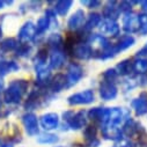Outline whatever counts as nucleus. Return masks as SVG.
Segmentation results:
<instances>
[{
	"label": "nucleus",
	"instance_id": "nucleus-1",
	"mask_svg": "<svg viewBox=\"0 0 147 147\" xmlns=\"http://www.w3.org/2000/svg\"><path fill=\"white\" fill-rule=\"evenodd\" d=\"M29 82L27 80H14L4 93V100L8 104H19L27 93Z\"/></svg>",
	"mask_w": 147,
	"mask_h": 147
},
{
	"label": "nucleus",
	"instance_id": "nucleus-2",
	"mask_svg": "<svg viewBox=\"0 0 147 147\" xmlns=\"http://www.w3.org/2000/svg\"><path fill=\"white\" fill-rule=\"evenodd\" d=\"M64 121L67 123V125L72 130H79L82 129L86 125L87 118H86V111L80 110L78 113H73V111H66L63 114Z\"/></svg>",
	"mask_w": 147,
	"mask_h": 147
},
{
	"label": "nucleus",
	"instance_id": "nucleus-3",
	"mask_svg": "<svg viewBox=\"0 0 147 147\" xmlns=\"http://www.w3.org/2000/svg\"><path fill=\"white\" fill-rule=\"evenodd\" d=\"M92 49L93 52V57L95 58H100V56L111 45L109 43V41L102 35H94L89 38V44H88Z\"/></svg>",
	"mask_w": 147,
	"mask_h": 147
},
{
	"label": "nucleus",
	"instance_id": "nucleus-4",
	"mask_svg": "<svg viewBox=\"0 0 147 147\" xmlns=\"http://www.w3.org/2000/svg\"><path fill=\"white\" fill-rule=\"evenodd\" d=\"M95 96L93 90L90 89H86L84 92H79L71 95L67 98V102L69 105H80V104H89L94 101Z\"/></svg>",
	"mask_w": 147,
	"mask_h": 147
},
{
	"label": "nucleus",
	"instance_id": "nucleus-5",
	"mask_svg": "<svg viewBox=\"0 0 147 147\" xmlns=\"http://www.w3.org/2000/svg\"><path fill=\"white\" fill-rule=\"evenodd\" d=\"M84 76V69L82 67L77 64V63H72L69 64L68 68H67V76H66V80H67V86L66 87H72L79 82V80L82 78Z\"/></svg>",
	"mask_w": 147,
	"mask_h": 147
},
{
	"label": "nucleus",
	"instance_id": "nucleus-6",
	"mask_svg": "<svg viewBox=\"0 0 147 147\" xmlns=\"http://www.w3.org/2000/svg\"><path fill=\"white\" fill-rule=\"evenodd\" d=\"M100 96L102 100L104 101H110V100H114L116 98L117 94H118V89L115 85V82L113 81H107L103 80L100 85Z\"/></svg>",
	"mask_w": 147,
	"mask_h": 147
},
{
	"label": "nucleus",
	"instance_id": "nucleus-7",
	"mask_svg": "<svg viewBox=\"0 0 147 147\" xmlns=\"http://www.w3.org/2000/svg\"><path fill=\"white\" fill-rule=\"evenodd\" d=\"M36 35H37V32H36V26L31 21H28L22 26V28L19 31V40L22 44H26V43L31 42L36 37Z\"/></svg>",
	"mask_w": 147,
	"mask_h": 147
},
{
	"label": "nucleus",
	"instance_id": "nucleus-8",
	"mask_svg": "<svg viewBox=\"0 0 147 147\" xmlns=\"http://www.w3.org/2000/svg\"><path fill=\"white\" fill-rule=\"evenodd\" d=\"M36 69V85L40 87H45L51 81V72L50 68L45 65H37L35 66Z\"/></svg>",
	"mask_w": 147,
	"mask_h": 147
},
{
	"label": "nucleus",
	"instance_id": "nucleus-9",
	"mask_svg": "<svg viewBox=\"0 0 147 147\" xmlns=\"http://www.w3.org/2000/svg\"><path fill=\"white\" fill-rule=\"evenodd\" d=\"M123 29L129 34L139 32L140 30V22L137 14L127 13L123 18Z\"/></svg>",
	"mask_w": 147,
	"mask_h": 147
},
{
	"label": "nucleus",
	"instance_id": "nucleus-10",
	"mask_svg": "<svg viewBox=\"0 0 147 147\" xmlns=\"http://www.w3.org/2000/svg\"><path fill=\"white\" fill-rule=\"evenodd\" d=\"M22 122H23L26 132L29 136H36L38 133V121H37V117H36L35 114L28 113V114L23 115Z\"/></svg>",
	"mask_w": 147,
	"mask_h": 147
},
{
	"label": "nucleus",
	"instance_id": "nucleus-11",
	"mask_svg": "<svg viewBox=\"0 0 147 147\" xmlns=\"http://www.w3.org/2000/svg\"><path fill=\"white\" fill-rule=\"evenodd\" d=\"M102 136L108 140L119 141V140H122V136H123L122 127L107 123V124H104L102 126Z\"/></svg>",
	"mask_w": 147,
	"mask_h": 147
},
{
	"label": "nucleus",
	"instance_id": "nucleus-12",
	"mask_svg": "<svg viewBox=\"0 0 147 147\" xmlns=\"http://www.w3.org/2000/svg\"><path fill=\"white\" fill-rule=\"evenodd\" d=\"M137 116H144L147 114V93L141 92L140 95L134 98L131 103Z\"/></svg>",
	"mask_w": 147,
	"mask_h": 147
},
{
	"label": "nucleus",
	"instance_id": "nucleus-13",
	"mask_svg": "<svg viewBox=\"0 0 147 147\" xmlns=\"http://www.w3.org/2000/svg\"><path fill=\"white\" fill-rule=\"evenodd\" d=\"M85 12L82 9H78L77 12H74L68 19L67 21V26L71 30H74V31H78L80 28L84 27L85 24Z\"/></svg>",
	"mask_w": 147,
	"mask_h": 147
},
{
	"label": "nucleus",
	"instance_id": "nucleus-14",
	"mask_svg": "<svg viewBox=\"0 0 147 147\" xmlns=\"http://www.w3.org/2000/svg\"><path fill=\"white\" fill-rule=\"evenodd\" d=\"M102 14L105 18V20L116 21L121 15V11L117 5V1H108L105 4V6L103 7Z\"/></svg>",
	"mask_w": 147,
	"mask_h": 147
},
{
	"label": "nucleus",
	"instance_id": "nucleus-15",
	"mask_svg": "<svg viewBox=\"0 0 147 147\" xmlns=\"http://www.w3.org/2000/svg\"><path fill=\"white\" fill-rule=\"evenodd\" d=\"M71 55L73 57L78 58V59H81V60H87V59H89V58L93 57L92 49L86 43H79V44H77L74 48H73Z\"/></svg>",
	"mask_w": 147,
	"mask_h": 147
},
{
	"label": "nucleus",
	"instance_id": "nucleus-16",
	"mask_svg": "<svg viewBox=\"0 0 147 147\" xmlns=\"http://www.w3.org/2000/svg\"><path fill=\"white\" fill-rule=\"evenodd\" d=\"M119 26L116 21H111V20H104L102 23H100V31L103 35H108V36H113L116 37L119 34Z\"/></svg>",
	"mask_w": 147,
	"mask_h": 147
},
{
	"label": "nucleus",
	"instance_id": "nucleus-17",
	"mask_svg": "<svg viewBox=\"0 0 147 147\" xmlns=\"http://www.w3.org/2000/svg\"><path fill=\"white\" fill-rule=\"evenodd\" d=\"M41 125L45 131H51L58 127L59 125V117L55 113L45 114L41 117Z\"/></svg>",
	"mask_w": 147,
	"mask_h": 147
},
{
	"label": "nucleus",
	"instance_id": "nucleus-18",
	"mask_svg": "<svg viewBox=\"0 0 147 147\" xmlns=\"http://www.w3.org/2000/svg\"><path fill=\"white\" fill-rule=\"evenodd\" d=\"M88 117L103 125L109 117V108H93L88 111Z\"/></svg>",
	"mask_w": 147,
	"mask_h": 147
},
{
	"label": "nucleus",
	"instance_id": "nucleus-19",
	"mask_svg": "<svg viewBox=\"0 0 147 147\" xmlns=\"http://www.w3.org/2000/svg\"><path fill=\"white\" fill-rule=\"evenodd\" d=\"M84 136H85L88 147H97L100 145V140H97V138H96V136H97L96 126H94V125L86 126L85 131H84Z\"/></svg>",
	"mask_w": 147,
	"mask_h": 147
},
{
	"label": "nucleus",
	"instance_id": "nucleus-20",
	"mask_svg": "<svg viewBox=\"0 0 147 147\" xmlns=\"http://www.w3.org/2000/svg\"><path fill=\"white\" fill-rule=\"evenodd\" d=\"M134 42H136V40H134L133 36H131V35H124V36H122V37L118 40V42L116 44H114V51H115V53L117 55L118 52L129 49L130 47H132L134 44Z\"/></svg>",
	"mask_w": 147,
	"mask_h": 147
},
{
	"label": "nucleus",
	"instance_id": "nucleus-21",
	"mask_svg": "<svg viewBox=\"0 0 147 147\" xmlns=\"http://www.w3.org/2000/svg\"><path fill=\"white\" fill-rule=\"evenodd\" d=\"M49 86H50L51 90L55 92V93H58V92L63 90V89L67 86L66 77H65L64 74H61V73H58V74H56V76L51 79Z\"/></svg>",
	"mask_w": 147,
	"mask_h": 147
},
{
	"label": "nucleus",
	"instance_id": "nucleus-22",
	"mask_svg": "<svg viewBox=\"0 0 147 147\" xmlns=\"http://www.w3.org/2000/svg\"><path fill=\"white\" fill-rule=\"evenodd\" d=\"M65 64V55L61 51H53L50 56V67L53 69H59Z\"/></svg>",
	"mask_w": 147,
	"mask_h": 147
},
{
	"label": "nucleus",
	"instance_id": "nucleus-23",
	"mask_svg": "<svg viewBox=\"0 0 147 147\" xmlns=\"http://www.w3.org/2000/svg\"><path fill=\"white\" fill-rule=\"evenodd\" d=\"M101 23V15L97 13H92L89 14L87 21L85 22L84 27H82V31L85 32H89L90 30H93L95 27H97Z\"/></svg>",
	"mask_w": 147,
	"mask_h": 147
},
{
	"label": "nucleus",
	"instance_id": "nucleus-24",
	"mask_svg": "<svg viewBox=\"0 0 147 147\" xmlns=\"http://www.w3.org/2000/svg\"><path fill=\"white\" fill-rule=\"evenodd\" d=\"M122 132H123V134H125L126 137H132V136H134L136 133H139V124H138L136 121L129 118V119L124 123V125H123V127H122Z\"/></svg>",
	"mask_w": 147,
	"mask_h": 147
},
{
	"label": "nucleus",
	"instance_id": "nucleus-25",
	"mask_svg": "<svg viewBox=\"0 0 147 147\" xmlns=\"http://www.w3.org/2000/svg\"><path fill=\"white\" fill-rule=\"evenodd\" d=\"M42 101H43V97H42V94L38 90L31 92L27 102H26V108L27 109H35V108L40 107Z\"/></svg>",
	"mask_w": 147,
	"mask_h": 147
},
{
	"label": "nucleus",
	"instance_id": "nucleus-26",
	"mask_svg": "<svg viewBox=\"0 0 147 147\" xmlns=\"http://www.w3.org/2000/svg\"><path fill=\"white\" fill-rule=\"evenodd\" d=\"M116 71L121 76H130L131 72H133V64L130 59H124L117 65Z\"/></svg>",
	"mask_w": 147,
	"mask_h": 147
},
{
	"label": "nucleus",
	"instance_id": "nucleus-27",
	"mask_svg": "<svg viewBox=\"0 0 147 147\" xmlns=\"http://www.w3.org/2000/svg\"><path fill=\"white\" fill-rule=\"evenodd\" d=\"M73 1L72 0H60V1H57L55 5V11L60 15L64 16L67 14V12L69 11V8L72 7Z\"/></svg>",
	"mask_w": 147,
	"mask_h": 147
},
{
	"label": "nucleus",
	"instance_id": "nucleus-28",
	"mask_svg": "<svg viewBox=\"0 0 147 147\" xmlns=\"http://www.w3.org/2000/svg\"><path fill=\"white\" fill-rule=\"evenodd\" d=\"M48 44L53 51H60V49L64 45L63 38H61V36L59 34H52L48 38Z\"/></svg>",
	"mask_w": 147,
	"mask_h": 147
},
{
	"label": "nucleus",
	"instance_id": "nucleus-29",
	"mask_svg": "<svg viewBox=\"0 0 147 147\" xmlns=\"http://www.w3.org/2000/svg\"><path fill=\"white\" fill-rule=\"evenodd\" d=\"M18 69H19V65H16V63L14 61H0V76L1 77L6 76L9 72Z\"/></svg>",
	"mask_w": 147,
	"mask_h": 147
},
{
	"label": "nucleus",
	"instance_id": "nucleus-30",
	"mask_svg": "<svg viewBox=\"0 0 147 147\" xmlns=\"http://www.w3.org/2000/svg\"><path fill=\"white\" fill-rule=\"evenodd\" d=\"M133 71L138 74H146L147 73V59L138 58L133 63Z\"/></svg>",
	"mask_w": 147,
	"mask_h": 147
},
{
	"label": "nucleus",
	"instance_id": "nucleus-31",
	"mask_svg": "<svg viewBox=\"0 0 147 147\" xmlns=\"http://www.w3.org/2000/svg\"><path fill=\"white\" fill-rule=\"evenodd\" d=\"M19 47V43L14 38H6L5 41L1 42V44H0V48H1V50L4 52H8V51H13L15 49H18Z\"/></svg>",
	"mask_w": 147,
	"mask_h": 147
},
{
	"label": "nucleus",
	"instance_id": "nucleus-32",
	"mask_svg": "<svg viewBox=\"0 0 147 147\" xmlns=\"http://www.w3.org/2000/svg\"><path fill=\"white\" fill-rule=\"evenodd\" d=\"M59 140L58 136L52 133H42L37 137V141L41 144H56Z\"/></svg>",
	"mask_w": 147,
	"mask_h": 147
},
{
	"label": "nucleus",
	"instance_id": "nucleus-33",
	"mask_svg": "<svg viewBox=\"0 0 147 147\" xmlns=\"http://www.w3.org/2000/svg\"><path fill=\"white\" fill-rule=\"evenodd\" d=\"M49 28H50V22L45 16H43L37 21V24H36V32L38 35L44 34Z\"/></svg>",
	"mask_w": 147,
	"mask_h": 147
},
{
	"label": "nucleus",
	"instance_id": "nucleus-34",
	"mask_svg": "<svg viewBox=\"0 0 147 147\" xmlns=\"http://www.w3.org/2000/svg\"><path fill=\"white\" fill-rule=\"evenodd\" d=\"M47 58H48V50L47 49H41L35 58V66L37 65H45L47 64Z\"/></svg>",
	"mask_w": 147,
	"mask_h": 147
},
{
	"label": "nucleus",
	"instance_id": "nucleus-35",
	"mask_svg": "<svg viewBox=\"0 0 147 147\" xmlns=\"http://www.w3.org/2000/svg\"><path fill=\"white\" fill-rule=\"evenodd\" d=\"M118 77V72L115 68H109L103 73V79L107 81H113L115 82L116 78Z\"/></svg>",
	"mask_w": 147,
	"mask_h": 147
},
{
	"label": "nucleus",
	"instance_id": "nucleus-36",
	"mask_svg": "<svg viewBox=\"0 0 147 147\" xmlns=\"http://www.w3.org/2000/svg\"><path fill=\"white\" fill-rule=\"evenodd\" d=\"M139 18V22H140V30L139 32L141 35H146L147 34V14H140L138 15Z\"/></svg>",
	"mask_w": 147,
	"mask_h": 147
},
{
	"label": "nucleus",
	"instance_id": "nucleus-37",
	"mask_svg": "<svg viewBox=\"0 0 147 147\" xmlns=\"http://www.w3.org/2000/svg\"><path fill=\"white\" fill-rule=\"evenodd\" d=\"M16 52H18V56L24 57V56H28V55H29L30 48L28 47V44H22V45H19V47H18Z\"/></svg>",
	"mask_w": 147,
	"mask_h": 147
},
{
	"label": "nucleus",
	"instance_id": "nucleus-38",
	"mask_svg": "<svg viewBox=\"0 0 147 147\" xmlns=\"http://www.w3.org/2000/svg\"><path fill=\"white\" fill-rule=\"evenodd\" d=\"M131 5H132V1H131V3H130V1H122V3L118 5V7H119V11H121V12L127 14V13H131V8H132Z\"/></svg>",
	"mask_w": 147,
	"mask_h": 147
},
{
	"label": "nucleus",
	"instance_id": "nucleus-39",
	"mask_svg": "<svg viewBox=\"0 0 147 147\" xmlns=\"http://www.w3.org/2000/svg\"><path fill=\"white\" fill-rule=\"evenodd\" d=\"M82 5H86L88 8H97L101 6V1L98 0H89V1H81Z\"/></svg>",
	"mask_w": 147,
	"mask_h": 147
},
{
	"label": "nucleus",
	"instance_id": "nucleus-40",
	"mask_svg": "<svg viewBox=\"0 0 147 147\" xmlns=\"http://www.w3.org/2000/svg\"><path fill=\"white\" fill-rule=\"evenodd\" d=\"M114 147H134V146L132 145V142H131L130 140L122 139V140L117 141V142L114 145Z\"/></svg>",
	"mask_w": 147,
	"mask_h": 147
},
{
	"label": "nucleus",
	"instance_id": "nucleus-41",
	"mask_svg": "<svg viewBox=\"0 0 147 147\" xmlns=\"http://www.w3.org/2000/svg\"><path fill=\"white\" fill-rule=\"evenodd\" d=\"M0 147H12L11 145H8L5 140H3V139H0Z\"/></svg>",
	"mask_w": 147,
	"mask_h": 147
},
{
	"label": "nucleus",
	"instance_id": "nucleus-42",
	"mask_svg": "<svg viewBox=\"0 0 147 147\" xmlns=\"http://www.w3.org/2000/svg\"><path fill=\"white\" fill-rule=\"evenodd\" d=\"M140 4H141V7H142L144 12H146V14H147V0L146 1H141Z\"/></svg>",
	"mask_w": 147,
	"mask_h": 147
},
{
	"label": "nucleus",
	"instance_id": "nucleus-43",
	"mask_svg": "<svg viewBox=\"0 0 147 147\" xmlns=\"http://www.w3.org/2000/svg\"><path fill=\"white\" fill-rule=\"evenodd\" d=\"M13 1H0V8H4L5 5H11Z\"/></svg>",
	"mask_w": 147,
	"mask_h": 147
},
{
	"label": "nucleus",
	"instance_id": "nucleus-44",
	"mask_svg": "<svg viewBox=\"0 0 147 147\" xmlns=\"http://www.w3.org/2000/svg\"><path fill=\"white\" fill-rule=\"evenodd\" d=\"M1 34H3V31H1V27H0V37H1Z\"/></svg>",
	"mask_w": 147,
	"mask_h": 147
}]
</instances>
